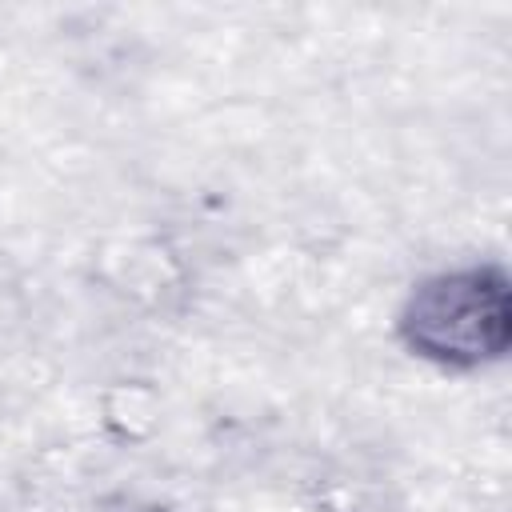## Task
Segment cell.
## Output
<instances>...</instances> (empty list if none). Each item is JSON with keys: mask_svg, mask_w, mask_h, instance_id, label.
Wrapping results in <instances>:
<instances>
[{"mask_svg": "<svg viewBox=\"0 0 512 512\" xmlns=\"http://www.w3.org/2000/svg\"><path fill=\"white\" fill-rule=\"evenodd\" d=\"M400 344L436 368L472 372L512 348V280L500 264H460L412 284L396 312Z\"/></svg>", "mask_w": 512, "mask_h": 512, "instance_id": "cell-1", "label": "cell"}]
</instances>
